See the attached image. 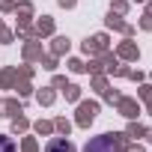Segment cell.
I'll return each mask as SVG.
<instances>
[{
	"mask_svg": "<svg viewBox=\"0 0 152 152\" xmlns=\"http://www.w3.org/2000/svg\"><path fill=\"white\" fill-rule=\"evenodd\" d=\"M87 152H119V143H116L110 134H104V137H96V140L87 146Z\"/></svg>",
	"mask_w": 152,
	"mask_h": 152,
	"instance_id": "cell-1",
	"label": "cell"
},
{
	"mask_svg": "<svg viewBox=\"0 0 152 152\" xmlns=\"http://www.w3.org/2000/svg\"><path fill=\"white\" fill-rule=\"evenodd\" d=\"M45 152H75V146H72L69 140L57 137V140H51V143H48V149H45Z\"/></svg>",
	"mask_w": 152,
	"mask_h": 152,
	"instance_id": "cell-2",
	"label": "cell"
},
{
	"mask_svg": "<svg viewBox=\"0 0 152 152\" xmlns=\"http://www.w3.org/2000/svg\"><path fill=\"white\" fill-rule=\"evenodd\" d=\"M0 152H15V143L9 137H0Z\"/></svg>",
	"mask_w": 152,
	"mask_h": 152,
	"instance_id": "cell-3",
	"label": "cell"
}]
</instances>
